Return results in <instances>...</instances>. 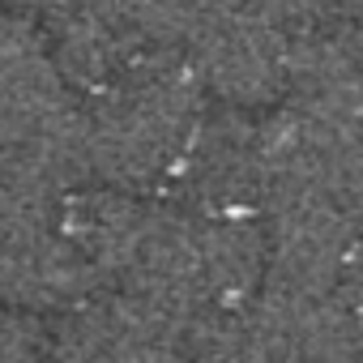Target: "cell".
Returning a JSON list of instances; mask_svg holds the SVG:
<instances>
[{
	"label": "cell",
	"instance_id": "7",
	"mask_svg": "<svg viewBox=\"0 0 363 363\" xmlns=\"http://www.w3.org/2000/svg\"><path fill=\"white\" fill-rule=\"evenodd\" d=\"M0 5H9V9H18V13H60L65 5H73V0H0Z\"/></svg>",
	"mask_w": 363,
	"mask_h": 363
},
{
	"label": "cell",
	"instance_id": "2",
	"mask_svg": "<svg viewBox=\"0 0 363 363\" xmlns=\"http://www.w3.org/2000/svg\"><path fill=\"white\" fill-rule=\"evenodd\" d=\"M210 90L189 56L145 60L86 94V167L103 189L167 197L210 116Z\"/></svg>",
	"mask_w": 363,
	"mask_h": 363
},
{
	"label": "cell",
	"instance_id": "1",
	"mask_svg": "<svg viewBox=\"0 0 363 363\" xmlns=\"http://www.w3.org/2000/svg\"><path fill=\"white\" fill-rule=\"evenodd\" d=\"M60 218L103 291L193 325H218L265 282V223L252 214H206L171 197L90 189L69 193Z\"/></svg>",
	"mask_w": 363,
	"mask_h": 363
},
{
	"label": "cell",
	"instance_id": "4",
	"mask_svg": "<svg viewBox=\"0 0 363 363\" xmlns=\"http://www.w3.org/2000/svg\"><path fill=\"white\" fill-rule=\"evenodd\" d=\"M60 201L0 167V303L48 316L103 295V278L65 231Z\"/></svg>",
	"mask_w": 363,
	"mask_h": 363
},
{
	"label": "cell",
	"instance_id": "3",
	"mask_svg": "<svg viewBox=\"0 0 363 363\" xmlns=\"http://www.w3.org/2000/svg\"><path fill=\"white\" fill-rule=\"evenodd\" d=\"M0 167L69 197L86 167V99L56 60L48 30L0 9Z\"/></svg>",
	"mask_w": 363,
	"mask_h": 363
},
{
	"label": "cell",
	"instance_id": "5",
	"mask_svg": "<svg viewBox=\"0 0 363 363\" xmlns=\"http://www.w3.org/2000/svg\"><path fill=\"white\" fill-rule=\"evenodd\" d=\"M210 329L214 325H193L141 299L103 291L65 312L43 363H201Z\"/></svg>",
	"mask_w": 363,
	"mask_h": 363
},
{
	"label": "cell",
	"instance_id": "6",
	"mask_svg": "<svg viewBox=\"0 0 363 363\" xmlns=\"http://www.w3.org/2000/svg\"><path fill=\"white\" fill-rule=\"evenodd\" d=\"M52 350V329L43 316L0 303V363H43Z\"/></svg>",
	"mask_w": 363,
	"mask_h": 363
}]
</instances>
